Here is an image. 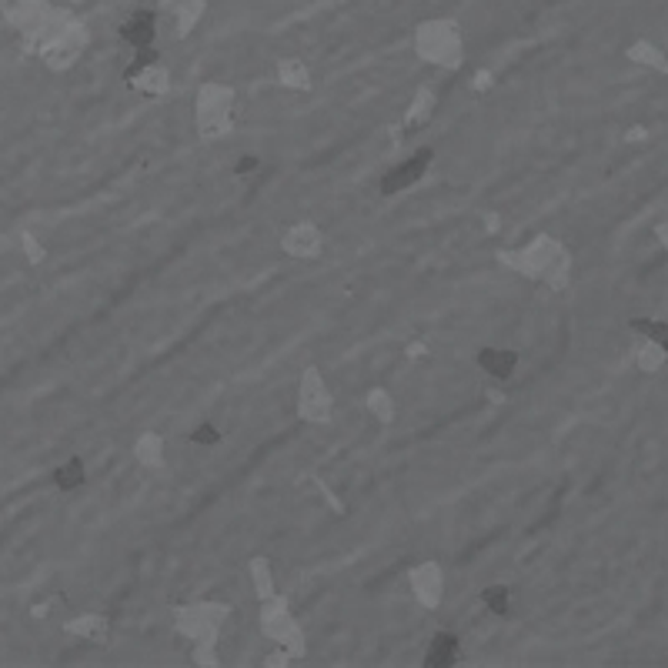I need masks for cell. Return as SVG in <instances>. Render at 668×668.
<instances>
[{
	"label": "cell",
	"instance_id": "277c9868",
	"mask_svg": "<svg viewBox=\"0 0 668 668\" xmlns=\"http://www.w3.org/2000/svg\"><path fill=\"white\" fill-rule=\"evenodd\" d=\"M458 655H461V645H458L455 635H434L432 645H428V655H424V665L428 668H451L458 665Z\"/></svg>",
	"mask_w": 668,
	"mask_h": 668
},
{
	"label": "cell",
	"instance_id": "52a82bcc",
	"mask_svg": "<svg viewBox=\"0 0 668 668\" xmlns=\"http://www.w3.org/2000/svg\"><path fill=\"white\" fill-rule=\"evenodd\" d=\"M635 331H645L648 338L655 341V344H662L668 352V321H648V317H635L632 321Z\"/></svg>",
	"mask_w": 668,
	"mask_h": 668
},
{
	"label": "cell",
	"instance_id": "3957f363",
	"mask_svg": "<svg viewBox=\"0 0 668 668\" xmlns=\"http://www.w3.org/2000/svg\"><path fill=\"white\" fill-rule=\"evenodd\" d=\"M518 361H521L518 352H504V348H481L478 352V364L494 381H508V378L515 375Z\"/></svg>",
	"mask_w": 668,
	"mask_h": 668
},
{
	"label": "cell",
	"instance_id": "8fae6325",
	"mask_svg": "<svg viewBox=\"0 0 668 668\" xmlns=\"http://www.w3.org/2000/svg\"><path fill=\"white\" fill-rule=\"evenodd\" d=\"M642 364H645V368H648V371H658V368L665 364V348H662V344H655V341H652V344L645 348V354H642Z\"/></svg>",
	"mask_w": 668,
	"mask_h": 668
},
{
	"label": "cell",
	"instance_id": "6da1fadb",
	"mask_svg": "<svg viewBox=\"0 0 668 668\" xmlns=\"http://www.w3.org/2000/svg\"><path fill=\"white\" fill-rule=\"evenodd\" d=\"M432 161H434V151H432V147H422L414 157H408L405 165H398L395 171H387V174L381 177V194H385V198H391V194H398V191L411 188L414 181H422Z\"/></svg>",
	"mask_w": 668,
	"mask_h": 668
},
{
	"label": "cell",
	"instance_id": "8992f818",
	"mask_svg": "<svg viewBox=\"0 0 668 668\" xmlns=\"http://www.w3.org/2000/svg\"><path fill=\"white\" fill-rule=\"evenodd\" d=\"M481 601L492 615H508V588L504 585H488L481 592Z\"/></svg>",
	"mask_w": 668,
	"mask_h": 668
},
{
	"label": "cell",
	"instance_id": "7c38bea8",
	"mask_svg": "<svg viewBox=\"0 0 668 668\" xmlns=\"http://www.w3.org/2000/svg\"><path fill=\"white\" fill-rule=\"evenodd\" d=\"M258 167H261V161H258V157H254V154H245V157H241V161H237V165H235V174L247 177V174H254Z\"/></svg>",
	"mask_w": 668,
	"mask_h": 668
},
{
	"label": "cell",
	"instance_id": "7a4b0ae2",
	"mask_svg": "<svg viewBox=\"0 0 668 668\" xmlns=\"http://www.w3.org/2000/svg\"><path fill=\"white\" fill-rule=\"evenodd\" d=\"M154 37H157V13L154 11H134L120 24V40H128L134 50L154 48Z\"/></svg>",
	"mask_w": 668,
	"mask_h": 668
},
{
	"label": "cell",
	"instance_id": "30bf717a",
	"mask_svg": "<svg viewBox=\"0 0 668 668\" xmlns=\"http://www.w3.org/2000/svg\"><path fill=\"white\" fill-rule=\"evenodd\" d=\"M632 58L635 60H645V64H655L658 71H668L665 58H662L655 48H648V44H638V48H632Z\"/></svg>",
	"mask_w": 668,
	"mask_h": 668
},
{
	"label": "cell",
	"instance_id": "4fadbf2b",
	"mask_svg": "<svg viewBox=\"0 0 668 668\" xmlns=\"http://www.w3.org/2000/svg\"><path fill=\"white\" fill-rule=\"evenodd\" d=\"M658 235H662V241L668 245V224H662V227H658Z\"/></svg>",
	"mask_w": 668,
	"mask_h": 668
},
{
	"label": "cell",
	"instance_id": "5b68a950",
	"mask_svg": "<svg viewBox=\"0 0 668 668\" xmlns=\"http://www.w3.org/2000/svg\"><path fill=\"white\" fill-rule=\"evenodd\" d=\"M84 481H87V468H84L81 458H71V461H64V465L54 468V485L60 492H77Z\"/></svg>",
	"mask_w": 668,
	"mask_h": 668
},
{
	"label": "cell",
	"instance_id": "ba28073f",
	"mask_svg": "<svg viewBox=\"0 0 668 668\" xmlns=\"http://www.w3.org/2000/svg\"><path fill=\"white\" fill-rule=\"evenodd\" d=\"M151 64H157V50H154V48L134 50V60H130V67H128V74H124V77H128V81H134V77H138L141 71H147Z\"/></svg>",
	"mask_w": 668,
	"mask_h": 668
},
{
	"label": "cell",
	"instance_id": "9c48e42d",
	"mask_svg": "<svg viewBox=\"0 0 668 668\" xmlns=\"http://www.w3.org/2000/svg\"><path fill=\"white\" fill-rule=\"evenodd\" d=\"M191 441H194V445H208V448H211V445H218V441H221V432H218L211 422H200L198 428L191 432Z\"/></svg>",
	"mask_w": 668,
	"mask_h": 668
}]
</instances>
